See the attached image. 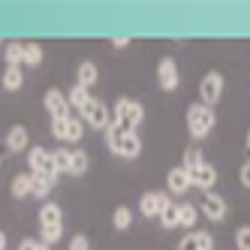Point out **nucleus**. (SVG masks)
I'll return each instance as SVG.
<instances>
[{
  "label": "nucleus",
  "mask_w": 250,
  "mask_h": 250,
  "mask_svg": "<svg viewBox=\"0 0 250 250\" xmlns=\"http://www.w3.org/2000/svg\"><path fill=\"white\" fill-rule=\"evenodd\" d=\"M145 118V109H142V103L130 100V97H121L112 109V127L121 130V133H136V127L142 124Z\"/></svg>",
  "instance_id": "obj_1"
},
{
  "label": "nucleus",
  "mask_w": 250,
  "mask_h": 250,
  "mask_svg": "<svg viewBox=\"0 0 250 250\" xmlns=\"http://www.w3.org/2000/svg\"><path fill=\"white\" fill-rule=\"evenodd\" d=\"M105 145L115 157H124V160H136L142 154V139L139 133H121L115 127L105 130Z\"/></svg>",
  "instance_id": "obj_2"
},
{
  "label": "nucleus",
  "mask_w": 250,
  "mask_h": 250,
  "mask_svg": "<svg viewBox=\"0 0 250 250\" xmlns=\"http://www.w3.org/2000/svg\"><path fill=\"white\" fill-rule=\"evenodd\" d=\"M217 127V115H214V109H208V105L196 103L187 109V130L193 139H208L211 130Z\"/></svg>",
  "instance_id": "obj_3"
},
{
  "label": "nucleus",
  "mask_w": 250,
  "mask_h": 250,
  "mask_svg": "<svg viewBox=\"0 0 250 250\" xmlns=\"http://www.w3.org/2000/svg\"><path fill=\"white\" fill-rule=\"evenodd\" d=\"M79 118H82L84 127H94V130H109L112 127V109L103 100H94V97L87 100V105L79 112Z\"/></svg>",
  "instance_id": "obj_4"
},
{
  "label": "nucleus",
  "mask_w": 250,
  "mask_h": 250,
  "mask_svg": "<svg viewBox=\"0 0 250 250\" xmlns=\"http://www.w3.org/2000/svg\"><path fill=\"white\" fill-rule=\"evenodd\" d=\"M51 136L58 142H82L84 136V124L79 115H66V118H51Z\"/></svg>",
  "instance_id": "obj_5"
},
{
  "label": "nucleus",
  "mask_w": 250,
  "mask_h": 250,
  "mask_svg": "<svg viewBox=\"0 0 250 250\" xmlns=\"http://www.w3.org/2000/svg\"><path fill=\"white\" fill-rule=\"evenodd\" d=\"M199 97H202V105H208V109H214V105L220 103V97H223V73L220 69H208L202 76Z\"/></svg>",
  "instance_id": "obj_6"
},
{
  "label": "nucleus",
  "mask_w": 250,
  "mask_h": 250,
  "mask_svg": "<svg viewBox=\"0 0 250 250\" xmlns=\"http://www.w3.org/2000/svg\"><path fill=\"white\" fill-rule=\"evenodd\" d=\"M27 169L33 175H55L58 178L55 163H51V151L42 148V145H30V151H27Z\"/></svg>",
  "instance_id": "obj_7"
},
{
  "label": "nucleus",
  "mask_w": 250,
  "mask_h": 250,
  "mask_svg": "<svg viewBox=\"0 0 250 250\" xmlns=\"http://www.w3.org/2000/svg\"><path fill=\"white\" fill-rule=\"evenodd\" d=\"M157 84L163 87V91H178V84H181V73H178V63L175 58H160L157 63Z\"/></svg>",
  "instance_id": "obj_8"
},
{
  "label": "nucleus",
  "mask_w": 250,
  "mask_h": 250,
  "mask_svg": "<svg viewBox=\"0 0 250 250\" xmlns=\"http://www.w3.org/2000/svg\"><path fill=\"white\" fill-rule=\"evenodd\" d=\"M169 202H172L169 193L148 190V193H142V199H139V214H142V217H160V211H163Z\"/></svg>",
  "instance_id": "obj_9"
},
{
  "label": "nucleus",
  "mask_w": 250,
  "mask_h": 250,
  "mask_svg": "<svg viewBox=\"0 0 250 250\" xmlns=\"http://www.w3.org/2000/svg\"><path fill=\"white\" fill-rule=\"evenodd\" d=\"M202 214L211 220V223H220V220H226V214H229V205H226V199L220 193H214V190H208L205 196H202Z\"/></svg>",
  "instance_id": "obj_10"
},
{
  "label": "nucleus",
  "mask_w": 250,
  "mask_h": 250,
  "mask_svg": "<svg viewBox=\"0 0 250 250\" xmlns=\"http://www.w3.org/2000/svg\"><path fill=\"white\" fill-rule=\"evenodd\" d=\"M42 105H45V112L51 118H66V115H73L69 112V103H66V94L61 91V87H48L45 97H42Z\"/></svg>",
  "instance_id": "obj_11"
},
{
  "label": "nucleus",
  "mask_w": 250,
  "mask_h": 250,
  "mask_svg": "<svg viewBox=\"0 0 250 250\" xmlns=\"http://www.w3.org/2000/svg\"><path fill=\"white\" fill-rule=\"evenodd\" d=\"M3 145H6V151H12V154L30 151V133H27L24 124H12L9 133H6V139H3Z\"/></svg>",
  "instance_id": "obj_12"
},
{
  "label": "nucleus",
  "mask_w": 250,
  "mask_h": 250,
  "mask_svg": "<svg viewBox=\"0 0 250 250\" xmlns=\"http://www.w3.org/2000/svg\"><path fill=\"white\" fill-rule=\"evenodd\" d=\"M190 184L208 193L214 184H217V166H211V163H202V166L196 169V172H190Z\"/></svg>",
  "instance_id": "obj_13"
},
{
  "label": "nucleus",
  "mask_w": 250,
  "mask_h": 250,
  "mask_svg": "<svg viewBox=\"0 0 250 250\" xmlns=\"http://www.w3.org/2000/svg\"><path fill=\"white\" fill-rule=\"evenodd\" d=\"M166 184H169V193L172 196H184L193 184H190V175L181 169V166H172L169 175H166Z\"/></svg>",
  "instance_id": "obj_14"
},
{
  "label": "nucleus",
  "mask_w": 250,
  "mask_h": 250,
  "mask_svg": "<svg viewBox=\"0 0 250 250\" xmlns=\"http://www.w3.org/2000/svg\"><path fill=\"white\" fill-rule=\"evenodd\" d=\"M97 79H100L97 63H94V61H82V63H79V69H76V84H79V87H84V91H91V87L97 84Z\"/></svg>",
  "instance_id": "obj_15"
},
{
  "label": "nucleus",
  "mask_w": 250,
  "mask_h": 250,
  "mask_svg": "<svg viewBox=\"0 0 250 250\" xmlns=\"http://www.w3.org/2000/svg\"><path fill=\"white\" fill-rule=\"evenodd\" d=\"M9 193H12V199H27V196H33V172L15 175L12 184H9Z\"/></svg>",
  "instance_id": "obj_16"
},
{
  "label": "nucleus",
  "mask_w": 250,
  "mask_h": 250,
  "mask_svg": "<svg viewBox=\"0 0 250 250\" xmlns=\"http://www.w3.org/2000/svg\"><path fill=\"white\" fill-rule=\"evenodd\" d=\"M37 217H40V226H61L63 223V208L58 202H42Z\"/></svg>",
  "instance_id": "obj_17"
},
{
  "label": "nucleus",
  "mask_w": 250,
  "mask_h": 250,
  "mask_svg": "<svg viewBox=\"0 0 250 250\" xmlns=\"http://www.w3.org/2000/svg\"><path fill=\"white\" fill-rule=\"evenodd\" d=\"M0 84H3V91H9V94L21 91V84H24V66H6L3 76H0Z\"/></svg>",
  "instance_id": "obj_18"
},
{
  "label": "nucleus",
  "mask_w": 250,
  "mask_h": 250,
  "mask_svg": "<svg viewBox=\"0 0 250 250\" xmlns=\"http://www.w3.org/2000/svg\"><path fill=\"white\" fill-rule=\"evenodd\" d=\"M51 163H55L58 175H73V151L55 148V151H51Z\"/></svg>",
  "instance_id": "obj_19"
},
{
  "label": "nucleus",
  "mask_w": 250,
  "mask_h": 250,
  "mask_svg": "<svg viewBox=\"0 0 250 250\" xmlns=\"http://www.w3.org/2000/svg\"><path fill=\"white\" fill-rule=\"evenodd\" d=\"M3 61H6V66H24V42H19V40L6 42Z\"/></svg>",
  "instance_id": "obj_20"
},
{
  "label": "nucleus",
  "mask_w": 250,
  "mask_h": 250,
  "mask_svg": "<svg viewBox=\"0 0 250 250\" xmlns=\"http://www.w3.org/2000/svg\"><path fill=\"white\" fill-rule=\"evenodd\" d=\"M87 100H91V91H84V87H79V84H73L66 91V103H69V112H82L84 105H87Z\"/></svg>",
  "instance_id": "obj_21"
},
{
  "label": "nucleus",
  "mask_w": 250,
  "mask_h": 250,
  "mask_svg": "<svg viewBox=\"0 0 250 250\" xmlns=\"http://www.w3.org/2000/svg\"><path fill=\"white\" fill-rule=\"evenodd\" d=\"M196 220H199V208H196V205H190V202L178 205V226H184V229L193 232V223Z\"/></svg>",
  "instance_id": "obj_22"
},
{
  "label": "nucleus",
  "mask_w": 250,
  "mask_h": 250,
  "mask_svg": "<svg viewBox=\"0 0 250 250\" xmlns=\"http://www.w3.org/2000/svg\"><path fill=\"white\" fill-rule=\"evenodd\" d=\"M55 184H58L55 175H33V196H37V199H45V196L55 190Z\"/></svg>",
  "instance_id": "obj_23"
},
{
  "label": "nucleus",
  "mask_w": 250,
  "mask_h": 250,
  "mask_svg": "<svg viewBox=\"0 0 250 250\" xmlns=\"http://www.w3.org/2000/svg\"><path fill=\"white\" fill-rule=\"evenodd\" d=\"M112 223H115V229H118V232H127V229L133 226V208L118 205V208H115V214H112Z\"/></svg>",
  "instance_id": "obj_24"
},
{
  "label": "nucleus",
  "mask_w": 250,
  "mask_h": 250,
  "mask_svg": "<svg viewBox=\"0 0 250 250\" xmlns=\"http://www.w3.org/2000/svg\"><path fill=\"white\" fill-rule=\"evenodd\" d=\"M45 58V51L40 42H24V66H40Z\"/></svg>",
  "instance_id": "obj_25"
},
{
  "label": "nucleus",
  "mask_w": 250,
  "mask_h": 250,
  "mask_svg": "<svg viewBox=\"0 0 250 250\" xmlns=\"http://www.w3.org/2000/svg\"><path fill=\"white\" fill-rule=\"evenodd\" d=\"M202 163H205V160H202V151H199V148H187V151H184L181 169H184L187 175H190V172H196V169H199Z\"/></svg>",
  "instance_id": "obj_26"
},
{
  "label": "nucleus",
  "mask_w": 250,
  "mask_h": 250,
  "mask_svg": "<svg viewBox=\"0 0 250 250\" xmlns=\"http://www.w3.org/2000/svg\"><path fill=\"white\" fill-rule=\"evenodd\" d=\"M61 238H63V223L61 226H40V241L42 244L51 247V244H58Z\"/></svg>",
  "instance_id": "obj_27"
},
{
  "label": "nucleus",
  "mask_w": 250,
  "mask_h": 250,
  "mask_svg": "<svg viewBox=\"0 0 250 250\" xmlns=\"http://www.w3.org/2000/svg\"><path fill=\"white\" fill-rule=\"evenodd\" d=\"M157 220H160V226L175 229V226H178V205H175V202H169L163 211H160V217H157Z\"/></svg>",
  "instance_id": "obj_28"
},
{
  "label": "nucleus",
  "mask_w": 250,
  "mask_h": 250,
  "mask_svg": "<svg viewBox=\"0 0 250 250\" xmlns=\"http://www.w3.org/2000/svg\"><path fill=\"white\" fill-rule=\"evenodd\" d=\"M87 166H91V160H87V151H73V175H84Z\"/></svg>",
  "instance_id": "obj_29"
},
{
  "label": "nucleus",
  "mask_w": 250,
  "mask_h": 250,
  "mask_svg": "<svg viewBox=\"0 0 250 250\" xmlns=\"http://www.w3.org/2000/svg\"><path fill=\"white\" fill-rule=\"evenodd\" d=\"M199 241H202L199 232H187V235L178 241V250H199Z\"/></svg>",
  "instance_id": "obj_30"
},
{
  "label": "nucleus",
  "mask_w": 250,
  "mask_h": 250,
  "mask_svg": "<svg viewBox=\"0 0 250 250\" xmlns=\"http://www.w3.org/2000/svg\"><path fill=\"white\" fill-rule=\"evenodd\" d=\"M235 247L238 250H250V226H238L235 229Z\"/></svg>",
  "instance_id": "obj_31"
},
{
  "label": "nucleus",
  "mask_w": 250,
  "mask_h": 250,
  "mask_svg": "<svg viewBox=\"0 0 250 250\" xmlns=\"http://www.w3.org/2000/svg\"><path fill=\"white\" fill-rule=\"evenodd\" d=\"M66 250H91V238H87L84 232H79V235L69 238V247Z\"/></svg>",
  "instance_id": "obj_32"
},
{
  "label": "nucleus",
  "mask_w": 250,
  "mask_h": 250,
  "mask_svg": "<svg viewBox=\"0 0 250 250\" xmlns=\"http://www.w3.org/2000/svg\"><path fill=\"white\" fill-rule=\"evenodd\" d=\"M19 250H51V247L42 244L40 238H21V241H19Z\"/></svg>",
  "instance_id": "obj_33"
},
{
  "label": "nucleus",
  "mask_w": 250,
  "mask_h": 250,
  "mask_svg": "<svg viewBox=\"0 0 250 250\" xmlns=\"http://www.w3.org/2000/svg\"><path fill=\"white\" fill-rule=\"evenodd\" d=\"M238 181H241V187L250 190V160H244V163L238 166Z\"/></svg>",
  "instance_id": "obj_34"
},
{
  "label": "nucleus",
  "mask_w": 250,
  "mask_h": 250,
  "mask_svg": "<svg viewBox=\"0 0 250 250\" xmlns=\"http://www.w3.org/2000/svg\"><path fill=\"white\" fill-rule=\"evenodd\" d=\"M202 241H199V250H214V235L211 232H199Z\"/></svg>",
  "instance_id": "obj_35"
},
{
  "label": "nucleus",
  "mask_w": 250,
  "mask_h": 250,
  "mask_svg": "<svg viewBox=\"0 0 250 250\" xmlns=\"http://www.w3.org/2000/svg\"><path fill=\"white\" fill-rule=\"evenodd\" d=\"M133 40L130 37H112V48H127Z\"/></svg>",
  "instance_id": "obj_36"
},
{
  "label": "nucleus",
  "mask_w": 250,
  "mask_h": 250,
  "mask_svg": "<svg viewBox=\"0 0 250 250\" xmlns=\"http://www.w3.org/2000/svg\"><path fill=\"white\" fill-rule=\"evenodd\" d=\"M6 244H9V238H6V232L0 229V250H6Z\"/></svg>",
  "instance_id": "obj_37"
},
{
  "label": "nucleus",
  "mask_w": 250,
  "mask_h": 250,
  "mask_svg": "<svg viewBox=\"0 0 250 250\" xmlns=\"http://www.w3.org/2000/svg\"><path fill=\"white\" fill-rule=\"evenodd\" d=\"M244 145H247V151H250V130H247V139H244Z\"/></svg>",
  "instance_id": "obj_38"
},
{
  "label": "nucleus",
  "mask_w": 250,
  "mask_h": 250,
  "mask_svg": "<svg viewBox=\"0 0 250 250\" xmlns=\"http://www.w3.org/2000/svg\"><path fill=\"white\" fill-rule=\"evenodd\" d=\"M0 169H3V157H0Z\"/></svg>",
  "instance_id": "obj_39"
}]
</instances>
